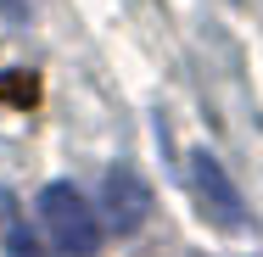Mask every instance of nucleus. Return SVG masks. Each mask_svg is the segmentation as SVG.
I'll return each mask as SVG.
<instances>
[{
	"instance_id": "1",
	"label": "nucleus",
	"mask_w": 263,
	"mask_h": 257,
	"mask_svg": "<svg viewBox=\"0 0 263 257\" xmlns=\"http://www.w3.org/2000/svg\"><path fill=\"white\" fill-rule=\"evenodd\" d=\"M40 224H45L51 246L67 252V257H90L101 246V224H96L90 202H84L73 185H45V190H40Z\"/></svg>"
},
{
	"instance_id": "2",
	"label": "nucleus",
	"mask_w": 263,
	"mask_h": 257,
	"mask_svg": "<svg viewBox=\"0 0 263 257\" xmlns=\"http://www.w3.org/2000/svg\"><path fill=\"white\" fill-rule=\"evenodd\" d=\"M191 190H196V202L208 212L213 224H224V229H235L247 212H241V196H235V185L224 179V168L213 162L208 151H191Z\"/></svg>"
},
{
	"instance_id": "3",
	"label": "nucleus",
	"mask_w": 263,
	"mask_h": 257,
	"mask_svg": "<svg viewBox=\"0 0 263 257\" xmlns=\"http://www.w3.org/2000/svg\"><path fill=\"white\" fill-rule=\"evenodd\" d=\"M101 202H106V224L118 235H135L146 224V212H152V190H146V179L135 168H112L101 185Z\"/></svg>"
},
{
	"instance_id": "4",
	"label": "nucleus",
	"mask_w": 263,
	"mask_h": 257,
	"mask_svg": "<svg viewBox=\"0 0 263 257\" xmlns=\"http://www.w3.org/2000/svg\"><path fill=\"white\" fill-rule=\"evenodd\" d=\"M0 101H11V106L28 112V106L40 101V78H34V73H11V78H0Z\"/></svg>"
},
{
	"instance_id": "5",
	"label": "nucleus",
	"mask_w": 263,
	"mask_h": 257,
	"mask_svg": "<svg viewBox=\"0 0 263 257\" xmlns=\"http://www.w3.org/2000/svg\"><path fill=\"white\" fill-rule=\"evenodd\" d=\"M6 257H51V246H40L28 229H11L6 235Z\"/></svg>"
},
{
	"instance_id": "6",
	"label": "nucleus",
	"mask_w": 263,
	"mask_h": 257,
	"mask_svg": "<svg viewBox=\"0 0 263 257\" xmlns=\"http://www.w3.org/2000/svg\"><path fill=\"white\" fill-rule=\"evenodd\" d=\"M0 11L6 17H23V0H0Z\"/></svg>"
}]
</instances>
